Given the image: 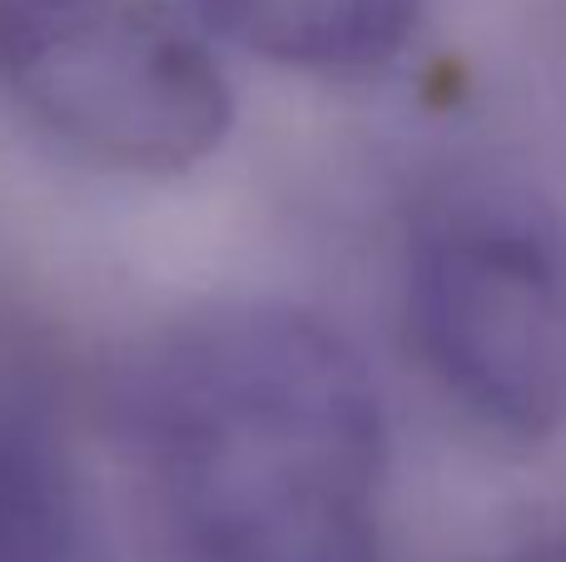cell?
<instances>
[{
    "instance_id": "5b68a950",
    "label": "cell",
    "mask_w": 566,
    "mask_h": 562,
    "mask_svg": "<svg viewBox=\"0 0 566 562\" xmlns=\"http://www.w3.org/2000/svg\"><path fill=\"white\" fill-rule=\"evenodd\" d=\"M0 562H75V493L60 454L0 418Z\"/></svg>"
},
{
    "instance_id": "277c9868",
    "label": "cell",
    "mask_w": 566,
    "mask_h": 562,
    "mask_svg": "<svg viewBox=\"0 0 566 562\" xmlns=\"http://www.w3.org/2000/svg\"><path fill=\"white\" fill-rule=\"evenodd\" d=\"M229 45L308 75H368L408 45L422 0H189Z\"/></svg>"
},
{
    "instance_id": "7a4b0ae2",
    "label": "cell",
    "mask_w": 566,
    "mask_h": 562,
    "mask_svg": "<svg viewBox=\"0 0 566 562\" xmlns=\"http://www.w3.org/2000/svg\"><path fill=\"white\" fill-rule=\"evenodd\" d=\"M408 334L438 388L512 444L566 428V229L517 185H472L418 225Z\"/></svg>"
},
{
    "instance_id": "3957f363",
    "label": "cell",
    "mask_w": 566,
    "mask_h": 562,
    "mask_svg": "<svg viewBox=\"0 0 566 562\" xmlns=\"http://www.w3.org/2000/svg\"><path fill=\"white\" fill-rule=\"evenodd\" d=\"M0 95L119 175H179L234 125L214 50L169 0H0Z\"/></svg>"
},
{
    "instance_id": "6da1fadb",
    "label": "cell",
    "mask_w": 566,
    "mask_h": 562,
    "mask_svg": "<svg viewBox=\"0 0 566 562\" xmlns=\"http://www.w3.org/2000/svg\"><path fill=\"white\" fill-rule=\"evenodd\" d=\"M135 434L199 562H382V408L338 329L224 309L135 378Z\"/></svg>"
},
{
    "instance_id": "8992f818",
    "label": "cell",
    "mask_w": 566,
    "mask_h": 562,
    "mask_svg": "<svg viewBox=\"0 0 566 562\" xmlns=\"http://www.w3.org/2000/svg\"><path fill=\"white\" fill-rule=\"evenodd\" d=\"M512 562H566V538H557V543H537V548H527V553H517Z\"/></svg>"
}]
</instances>
